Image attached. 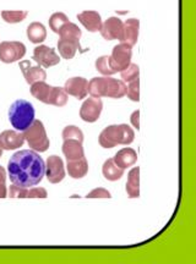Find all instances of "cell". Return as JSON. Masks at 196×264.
Returning <instances> with one entry per match:
<instances>
[{"mask_svg": "<svg viewBox=\"0 0 196 264\" xmlns=\"http://www.w3.org/2000/svg\"><path fill=\"white\" fill-rule=\"evenodd\" d=\"M103 109V102L97 97H90L80 108V117L86 122L97 121Z\"/></svg>", "mask_w": 196, "mask_h": 264, "instance_id": "9c48e42d", "label": "cell"}, {"mask_svg": "<svg viewBox=\"0 0 196 264\" xmlns=\"http://www.w3.org/2000/svg\"><path fill=\"white\" fill-rule=\"evenodd\" d=\"M45 175L51 184H59L60 181L64 180V178H65V169H64V163L60 157H58V155L48 157L46 163Z\"/></svg>", "mask_w": 196, "mask_h": 264, "instance_id": "30bf717a", "label": "cell"}, {"mask_svg": "<svg viewBox=\"0 0 196 264\" xmlns=\"http://www.w3.org/2000/svg\"><path fill=\"white\" fill-rule=\"evenodd\" d=\"M124 170L125 169L116 165L113 158H110V159L104 161L102 172H103V176L108 181H116L119 179H122V176L124 175Z\"/></svg>", "mask_w": 196, "mask_h": 264, "instance_id": "603a6c76", "label": "cell"}, {"mask_svg": "<svg viewBox=\"0 0 196 264\" xmlns=\"http://www.w3.org/2000/svg\"><path fill=\"white\" fill-rule=\"evenodd\" d=\"M114 161L116 165L123 169H127L129 166H133L137 161V153L133 148H123L114 155Z\"/></svg>", "mask_w": 196, "mask_h": 264, "instance_id": "d6986e66", "label": "cell"}, {"mask_svg": "<svg viewBox=\"0 0 196 264\" xmlns=\"http://www.w3.org/2000/svg\"><path fill=\"white\" fill-rule=\"evenodd\" d=\"M140 21L137 19H129L124 22L123 27V34L121 38V43H125L128 46L134 47L137 43L139 38Z\"/></svg>", "mask_w": 196, "mask_h": 264, "instance_id": "2e32d148", "label": "cell"}, {"mask_svg": "<svg viewBox=\"0 0 196 264\" xmlns=\"http://www.w3.org/2000/svg\"><path fill=\"white\" fill-rule=\"evenodd\" d=\"M8 197V189L5 184H0V198Z\"/></svg>", "mask_w": 196, "mask_h": 264, "instance_id": "d590c367", "label": "cell"}, {"mask_svg": "<svg viewBox=\"0 0 196 264\" xmlns=\"http://www.w3.org/2000/svg\"><path fill=\"white\" fill-rule=\"evenodd\" d=\"M20 69H21L23 76L26 78V82L28 84H32L38 81H45L47 78L46 70L41 65L32 66L28 60L20 61Z\"/></svg>", "mask_w": 196, "mask_h": 264, "instance_id": "9a60e30c", "label": "cell"}, {"mask_svg": "<svg viewBox=\"0 0 196 264\" xmlns=\"http://www.w3.org/2000/svg\"><path fill=\"white\" fill-rule=\"evenodd\" d=\"M77 19L90 32H98L102 27L101 15L95 10L83 11V13L77 14Z\"/></svg>", "mask_w": 196, "mask_h": 264, "instance_id": "e0dca14e", "label": "cell"}, {"mask_svg": "<svg viewBox=\"0 0 196 264\" xmlns=\"http://www.w3.org/2000/svg\"><path fill=\"white\" fill-rule=\"evenodd\" d=\"M25 137L15 130H5L0 134V147L5 151H13L23 146Z\"/></svg>", "mask_w": 196, "mask_h": 264, "instance_id": "5bb4252c", "label": "cell"}, {"mask_svg": "<svg viewBox=\"0 0 196 264\" xmlns=\"http://www.w3.org/2000/svg\"><path fill=\"white\" fill-rule=\"evenodd\" d=\"M63 153L66 160H76L85 157L83 142L76 140H65L63 143Z\"/></svg>", "mask_w": 196, "mask_h": 264, "instance_id": "ac0fdd59", "label": "cell"}, {"mask_svg": "<svg viewBox=\"0 0 196 264\" xmlns=\"http://www.w3.org/2000/svg\"><path fill=\"white\" fill-rule=\"evenodd\" d=\"M28 13L23 10H4L2 11V17L8 23L22 22L27 17Z\"/></svg>", "mask_w": 196, "mask_h": 264, "instance_id": "484cf974", "label": "cell"}, {"mask_svg": "<svg viewBox=\"0 0 196 264\" xmlns=\"http://www.w3.org/2000/svg\"><path fill=\"white\" fill-rule=\"evenodd\" d=\"M87 86H89V81L84 77H71L65 82L64 90L69 96L75 97L77 99L86 98L89 95L87 91Z\"/></svg>", "mask_w": 196, "mask_h": 264, "instance_id": "4fadbf2b", "label": "cell"}, {"mask_svg": "<svg viewBox=\"0 0 196 264\" xmlns=\"http://www.w3.org/2000/svg\"><path fill=\"white\" fill-rule=\"evenodd\" d=\"M31 95L45 104L64 107L68 103V93L64 87H54L46 83L45 81H38L31 84Z\"/></svg>", "mask_w": 196, "mask_h": 264, "instance_id": "277c9868", "label": "cell"}, {"mask_svg": "<svg viewBox=\"0 0 196 264\" xmlns=\"http://www.w3.org/2000/svg\"><path fill=\"white\" fill-rule=\"evenodd\" d=\"M68 172L72 179H83L89 172V163L85 157L76 160H68Z\"/></svg>", "mask_w": 196, "mask_h": 264, "instance_id": "ffe728a7", "label": "cell"}, {"mask_svg": "<svg viewBox=\"0 0 196 264\" xmlns=\"http://www.w3.org/2000/svg\"><path fill=\"white\" fill-rule=\"evenodd\" d=\"M63 139L65 140H76L83 142L84 141V132L75 125H69L66 126L63 130Z\"/></svg>", "mask_w": 196, "mask_h": 264, "instance_id": "f1b7e54d", "label": "cell"}, {"mask_svg": "<svg viewBox=\"0 0 196 264\" xmlns=\"http://www.w3.org/2000/svg\"><path fill=\"white\" fill-rule=\"evenodd\" d=\"M135 139V132L127 124L107 126L99 134L98 142L103 148H113L118 145H130Z\"/></svg>", "mask_w": 196, "mask_h": 264, "instance_id": "3957f363", "label": "cell"}, {"mask_svg": "<svg viewBox=\"0 0 196 264\" xmlns=\"http://www.w3.org/2000/svg\"><path fill=\"white\" fill-rule=\"evenodd\" d=\"M48 196L43 187H32L27 191V198H46Z\"/></svg>", "mask_w": 196, "mask_h": 264, "instance_id": "836d02e7", "label": "cell"}, {"mask_svg": "<svg viewBox=\"0 0 196 264\" xmlns=\"http://www.w3.org/2000/svg\"><path fill=\"white\" fill-rule=\"evenodd\" d=\"M127 86V93L125 96H128L129 98L133 102H139L140 101V78L137 77L135 80L128 82Z\"/></svg>", "mask_w": 196, "mask_h": 264, "instance_id": "4dcf8cb0", "label": "cell"}, {"mask_svg": "<svg viewBox=\"0 0 196 264\" xmlns=\"http://www.w3.org/2000/svg\"><path fill=\"white\" fill-rule=\"evenodd\" d=\"M46 163L36 151L16 152L8 163V172L10 181L16 186L30 189L43 180Z\"/></svg>", "mask_w": 196, "mask_h": 264, "instance_id": "6da1fadb", "label": "cell"}, {"mask_svg": "<svg viewBox=\"0 0 196 264\" xmlns=\"http://www.w3.org/2000/svg\"><path fill=\"white\" fill-rule=\"evenodd\" d=\"M96 69H97V71L101 72L103 76H110L115 73L112 69V65H110L109 57H108V55L99 57L97 60H96Z\"/></svg>", "mask_w": 196, "mask_h": 264, "instance_id": "83f0119b", "label": "cell"}, {"mask_svg": "<svg viewBox=\"0 0 196 264\" xmlns=\"http://www.w3.org/2000/svg\"><path fill=\"white\" fill-rule=\"evenodd\" d=\"M127 193L130 198H139L140 197V168L131 169L129 171L128 181H127Z\"/></svg>", "mask_w": 196, "mask_h": 264, "instance_id": "44dd1931", "label": "cell"}, {"mask_svg": "<svg viewBox=\"0 0 196 264\" xmlns=\"http://www.w3.org/2000/svg\"><path fill=\"white\" fill-rule=\"evenodd\" d=\"M87 91L91 97H108V98L119 99L123 98L127 93V83L122 80L110 77V76H102V77H93L89 82Z\"/></svg>", "mask_w": 196, "mask_h": 264, "instance_id": "7a4b0ae2", "label": "cell"}, {"mask_svg": "<svg viewBox=\"0 0 196 264\" xmlns=\"http://www.w3.org/2000/svg\"><path fill=\"white\" fill-rule=\"evenodd\" d=\"M139 73H140L139 66H137L136 64L130 63L124 70H122L121 71L122 81H124L125 83H127V82L135 80V78L139 77Z\"/></svg>", "mask_w": 196, "mask_h": 264, "instance_id": "f546056e", "label": "cell"}, {"mask_svg": "<svg viewBox=\"0 0 196 264\" xmlns=\"http://www.w3.org/2000/svg\"><path fill=\"white\" fill-rule=\"evenodd\" d=\"M27 191H28V189H26V187L16 186V185L13 184V186H10L9 196H10V197L25 198V197H27Z\"/></svg>", "mask_w": 196, "mask_h": 264, "instance_id": "d6a6232c", "label": "cell"}, {"mask_svg": "<svg viewBox=\"0 0 196 264\" xmlns=\"http://www.w3.org/2000/svg\"><path fill=\"white\" fill-rule=\"evenodd\" d=\"M131 57H133V47L125 43H119L118 46L114 47L112 55L109 57L110 65L114 72L116 73L124 70L131 63Z\"/></svg>", "mask_w": 196, "mask_h": 264, "instance_id": "ba28073f", "label": "cell"}, {"mask_svg": "<svg viewBox=\"0 0 196 264\" xmlns=\"http://www.w3.org/2000/svg\"><path fill=\"white\" fill-rule=\"evenodd\" d=\"M7 181V171L3 166H0V184H5Z\"/></svg>", "mask_w": 196, "mask_h": 264, "instance_id": "8d00e7d4", "label": "cell"}, {"mask_svg": "<svg viewBox=\"0 0 196 264\" xmlns=\"http://www.w3.org/2000/svg\"><path fill=\"white\" fill-rule=\"evenodd\" d=\"M87 198H110V192L106 189H102V187H98V189L92 190L91 192L87 193L86 196Z\"/></svg>", "mask_w": 196, "mask_h": 264, "instance_id": "1f68e13d", "label": "cell"}, {"mask_svg": "<svg viewBox=\"0 0 196 264\" xmlns=\"http://www.w3.org/2000/svg\"><path fill=\"white\" fill-rule=\"evenodd\" d=\"M2 155H3V148L0 147V157H2Z\"/></svg>", "mask_w": 196, "mask_h": 264, "instance_id": "74e56055", "label": "cell"}, {"mask_svg": "<svg viewBox=\"0 0 196 264\" xmlns=\"http://www.w3.org/2000/svg\"><path fill=\"white\" fill-rule=\"evenodd\" d=\"M27 37L32 43L40 44L47 38V29L41 22H32L27 27Z\"/></svg>", "mask_w": 196, "mask_h": 264, "instance_id": "cb8c5ba5", "label": "cell"}, {"mask_svg": "<svg viewBox=\"0 0 196 264\" xmlns=\"http://www.w3.org/2000/svg\"><path fill=\"white\" fill-rule=\"evenodd\" d=\"M130 121H131V124H133L134 127H136L137 130H139V127H140V111L139 110H135L133 114H131Z\"/></svg>", "mask_w": 196, "mask_h": 264, "instance_id": "e575fe53", "label": "cell"}, {"mask_svg": "<svg viewBox=\"0 0 196 264\" xmlns=\"http://www.w3.org/2000/svg\"><path fill=\"white\" fill-rule=\"evenodd\" d=\"M66 22H69L68 16L64 13H54L49 17V27L55 33H59L60 28L65 25Z\"/></svg>", "mask_w": 196, "mask_h": 264, "instance_id": "4316f807", "label": "cell"}, {"mask_svg": "<svg viewBox=\"0 0 196 264\" xmlns=\"http://www.w3.org/2000/svg\"><path fill=\"white\" fill-rule=\"evenodd\" d=\"M58 49L61 58L70 60L75 57L76 51L80 49V40H74V39H68V38H60L59 42H58Z\"/></svg>", "mask_w": 196, "mask_h": 264, "instance_id": "7402d4cb", "label": "cell"}, {"mask_svg": "<svg viewBox=\"0 0 196 264\" xmlns=\"http://www.w3.org/2000/svg\"><path fill=\"white\" fill-rule=\"evenodd\" d=\"M59 37L60 38H68V39H74V40H80L81 36H83V32L79 28V26L74 22H66L59 31Z\"/></svg>", "mask_w": 196, "mask_h": 264, "instance_id": "d4e9b609", "label": "cell"}, {"mask_svg": "<svg viewBox=\"0 0 196 264\" xmlns=\"http://www.w3.org/2000/svg\"><path fill=\"white\" fill-rule=\"evenodd\" d=\"M26 54V46L17 40H5L0 43V61L5 64L21 60Z\"/></svg>", "mask_w": 196, "mask_h": 264, "instance_id": "52a82bcc", "label": "cell"}, {"mask_svg": "<svg viewBox=\"0 0 196 264\" xmlns=\"http://www.w3.org/2000/svg\"><path fill=\"white\" fill-rule=\"evenodd\" d=\"M33 60L42 67H51L59 64L60 58L53 48L45 46V44H41V46H37L34 48Z\"/></svg>", "mask_w": 196, "mask_h": 264, "instance_id": "8fae6325", "label": "cell"}, {"mask_svg": "<svg viewBox=\"0 0 196 264\" xmlns=\"http://www.w3.org/2000/svg\"><path fill=\"white\" fill-rule=\"evenodd\" d=\"M22 132L25 141H27L28 146L33 151L42 153V152H46L49 148L51 142H49L48 136H47L45 125H43V122L41 120L34 119L33 122Z\"/></svg>", "mask_w": 196, "mask_h": 264, "instance_id": "8992f818", "label": "cell"}, {"mask_svg": "<svg viewBox=\"0 0 196 264\" xmlns=\"http://www.w3.org/2000/svg\"><path fill=\"white\" fill-rule=\"evenodd\" d=\"M9 120L17 131H25L34 120V108L25 99H17L10 105Z\"/></svg>", "mask_w": 196, "mask_h": 264, "instance_id": "5b68a950", "label": "cell"}, {"mask_svg": "<svg viewBox=\"0 0 196 264\" xmlns=\"http://www.w3.org/2000/svg\"><path fill=\"white\" fill-rule=\"evenodd\" d=\"M123 27H124V22L122 21L119 17L112 16L108 17L104 22H102V27L99 29L102 37L107 40H121L123 34Z\"/></svg>", "mask_w": 196, "mask_h": 264, "instance_id": "7c38bea8", "label": "cell"}]
</instances>
